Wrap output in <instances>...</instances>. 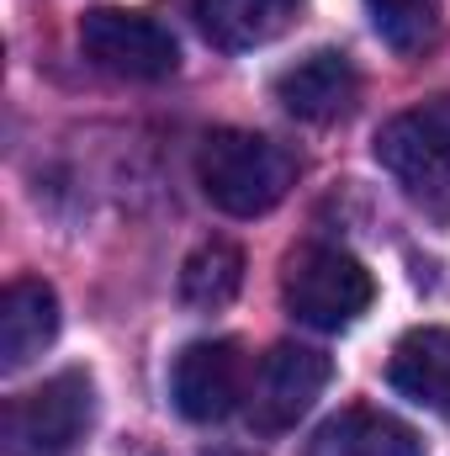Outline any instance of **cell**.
<instances>
[{
	"label": "cell",
	"instance_id": "cell-3",
	"mask_svg": "<svg viewBox=\"0 0 450 456\" xmlns=\"http://www.w3.org/2000/svg\"><path fill=\"white\" fill-rule=\"evenodd\" d=\"M91 419H96V382L91 371L69 366L5 409V441L16 456H53L69 452L91 430Z\"/></svg>",
	"mask_w": 450,
	"mask_h": 456
},
{
	"label": "cell",
	"instance_id": "cell-4",
	"mask_svg": "<svg viewBox=\"0 0 450 456\" xmlns=\"http://www.w3.org/2000/svg\"><path fill=\"white\" fill-rule=\"evenodd\" d=\"M80 48L96 69H107L117 80H165L181 64L170 27L122 5H96L80 16Z\"/></svg>",
	"mask_w": 450,
	"mask_h": 456
},
{
	"label": "cell",
	"instance_id": "cell-7",
	"mask_svg": "<svg viewBox=\"0 0 450 456\" xmlns=\"http://www.w3.org/2000/svg\"><path fill=\"white\" fill-rule=\"evenodd\" d=\"M244 393V350L233 340H191L170 366V403L191 425L228 419Z\"/></svg>",
	"mask_w": 450,
	"mask_h": 456
},
{
	"label": "cell",
	"instance_id": "cell-14",
	"mask_svg": "<svg viewBox=\"0 0 450 456\" xmlns=\"http://www.w3.org/2000/svg\"><path fill=\"white\" fill-rule=\"evenodd\" d=\"M366 16L392 53H419L435 37L440 0H366Z\"/></svg>",
	"mask_w": 450,
	"mask_h": 456
},
{
	"label": "cell",
	"instance_id": "cell-12",
	"mask_svg": "<svg viewBox=\"0 0 450 456\" xmlns=\"http://www.w3.org/2000/svg\"><path fill=\"white\" fill-rule=\"evenodd\" d=\"M387 382H392L403 398L450 414V330H440V324L408 330L403 340L392 345Z\"/></svg>",
	"mask_w": 450,
	"mask_h": 456
},
{
	"label": "cell",
	"instance_id": "cell-13",
	"mask_svg": "<svg viewBox=\"0 0 450 456\" xmlns=\"http://www.w3.org/2000/svg\"><path fill=\"white\" fill-rule=\"evenodd\" d=\"M244 287V255L228 239H207L181 265V297L191 308H228Z\"/></svg>",
	"mask_w": 450,
	"mask_h": 456
},
{
	"label": "cell",
	"instance_id": "cell-9",
	"mask_svg": "<svg viewBox=\"0 0 450 456\" xmlns=\"http://www.w3.org/2000/svg\"><path fill=\"white\" fill-rule=\"evenodd\" d=\"M59 335V292L37 276H21L0 292V371L32 366Z\"/></svg>",
	"mask_w": 450,
	"mask_h": 456
},
{
	"label": "cell",
	"instance_id": "cell-6",
	"mask_svg": "<svg viewBox=\"0 0 450 456\" xmlns=\"http://www.w3.org/2000/svg\"><path fill=\"white\" fill-rule=\"evenodd\" d=\"M334 366L324 350L313 345H276L270 355H260L254 382H249V419L260 430H292L329 387Z\"/></svg>",
	"mask_w": 450,
	"mask_h": 456
},
{
	"label": "cell",
	"instance_id": "cell-1",
	"mask_svg": "<svg viewBox=\"0 0 450 456\" xmlns=\"http://www.w3.org/2000/svg\"><path fill=\"white\" fill-rule=\"evenodd\" d=\"M197 181H202V191H207V202L218 213H228V218H260V213H270L292 191L297 159L276 138H265V133L218 127L197 149Z\"/></svg>",
	"mask_w": 450,
	"mask_h": 456
},
{
	"label": "cell",
	"instance_id": "cell-5",
	"mask_svg": "<svg viewBox=\"0 0 450 456\" xmlns=\"http://www.w3.org/2000/svg\"><path fill=\"white\" fill-rule=\"evenodd\" d=\"M376 159L419 197L450 191V96H430L392 117L376 133Z\"/></svg>",
	"mask_w": 450,
	"mask_h": 456
},
{
	"label": "cell",
	"instance_id": "cell-2",
	"mask_svg": "<svg viewBox=\"0 0 450 456\" xmlns=\"http://www.w3.org/2000/svg\"><path fill=\"white\" fill-rule=\"evenodd\" d=\"M281 297L292 308L297 324L308 330H350L371 297H376V281L371 271L334 244H308L286 260V276H281Z\"/></svg>",
	"mask_w": 450,
	"mask_h": 456
},
{
	"label": "cell",
	"instance_id": "cell-8",
	"mask_svg": "<svg viewBox=\"0 0 450 456\" xmlns=\"http://www.w3.org/2000/svg\"><path fill=\"white\" fill-rule=\"evenodd\" d=\"M360 96V75L339 48H318L276 75V102L297 122H339Z\"/></svg>",
	"mask_w": 450,
	"mask_h": 456
},
{
	"label": "cell",
	"instance_id": "cell-10",
	"mask_svg": "<svg viewBox=\"0 0 450 456\" xmlns=\"http://www.w3.org/2000/svg\"><path fill=\"white\" fill-rule=\"evenodd\" d=\"M297 11H302V0H191V16H197L202 37L223 53L276 43L297 21Z\"/></svg>",
	"mask_w": 450,
	"mask_h": 456
},
{
	"label": "cell",
	"instance_id": "cell-11",
	"mask_svg": "<svg viewBox=\"0 0 450 456\" xmlns=\"http://www.w3.org/2000/svg\"><path fill=\"white\" fill-rule=\"evenodd\" d=\"M308 456H424V441L382 409H339L334 419H324L308 441Z\"/></svg>",
	"mask_w": 450,
	"mask_h": 456
}]
</instances>
